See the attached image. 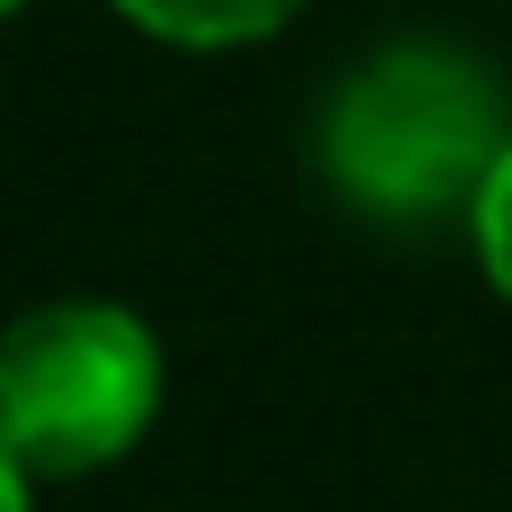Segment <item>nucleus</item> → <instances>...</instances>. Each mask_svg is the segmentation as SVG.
<instances>
[{
  "instance_id": "nucleus-1",
  "label": "nucleus",
  "mask_w": 512,
  "mask_h": 512,
  "mask_svg": "<svg viewBox=\"0 0 512 512\" xmlns=\"http://www.w3.org/2000/svg\"><path fill=\"white\" fill-rule=\"evenodd\" d=\"M512 153V99L504 81L468 54V45H378L369 63H351L315 117V171L324 189L369 216V225H441V216H477L495 162Z\"/></svg>"
},
{
  "instance_id": "nucleus-2",
  "label": "nucleus",
  "mask_w": 512,
  "mask_h": 512,
  "mask_svg": "<svg viewBox=\"0 0 512 512\" xmlns=\"http://www.w3.org/2000/svg\"><path fill=\"white\" fill-rule=\"evenodd\" d=\"M162 414V342L108 297L27 306L0 342V468L72 486L117 468Z\"/></svg>"
},
{
  "instance_id": "nucleus-3",
  "label": "nucleus",
  "mask_w": 512,
  "mask_h": 512,
  "mask_svg": "<svg viewBox=\"0 0 512 512\" xmlns=\"http://www.w3.org/2000/svg\"><path fill=\"white\" fill-rule=\"evenodd\" d=\"M306 0H117L126 27H144L153 45H180V54H234V45H261L297 18Z\"/></svg>"
},
{
  "instance_id": "nucleus-4",
  "label": "nucleus",
  "mask_w": 512,
  "mask_h": 512,
  "mask_svg": "<svg viewBox=\"0 0 512 512\" xmlns=\"http://www.w3.org/2000/svg\"><path fill=\"white\" fill-rule=\"evenodd\" d=\"M468 243H477L486 288L512 306V153L495 162V180H486V198H477V216H468Z\"/></svg>"
},
{
  "instance_id": "nucleus-5",
  "label": "nucleus",
  "mask_w": 512,
  "mask_h": 512,
  "mask_svg": "<svg viewBox=\"0 0 512 512\" xmlns=\"http://www.w3.org/2000/svg\"><path fill=\"white\" fill-rule=\"evenodd\" d=\"M9 9H27V0H9Z\"/></svg>"
}]
</instances>
